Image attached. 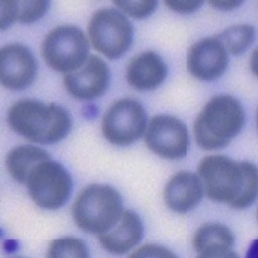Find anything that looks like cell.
<instances>
[{
    "label": "cell",
    "mask_w": 258,
    "mask_h": 258,
    "mask_svg": "<svg viewBox=\"0 0 258 258\" xmlns=\"http://www.w3.org/2000/svg\"><path fill=\"white\" fill-rule=\"evenodd\" d=\"M199 175L207 197L214 202L242 210L258 198V167L251 162L211 155L201 161Z\"/></svg>",
    "instance_id": "6da1fadb"
},
{
    "label": "cell",
    "mask_w": 258,
    "mask_h": 258,
    "mask_svg": "<svg viewBox=\"0 0 258 258\" xmlns=\"http://www.w3.org/2000/svg\"><path fill=\"white\" fill-rule=\"evenodd\" d=\"M9 124L13 131L37 144H55L70 133L72 119L63 107L34 99L17 101L9 111Z\"/></svg>",
    "instance_id": "7a4b0ae2"
},
{
    "label": "cell",
    "mask_w": 258,
    "mask_h": 258,
    "mask_svg": "<svg viewBox=\"0 0 258 258\" xmlns=\"http://www.w3.org/2000/svg\"><path fill=\"white\" fill-rule=\"evenodd\" d=\"M245 124V112L234 97H213L198 116L193 131L197 144L205 150H218L238 136Z\"/></svg>",
    "instance_id": "3957f363"
},
{
    "label": "cell",
    "mask_w": 258,
    "mask_h": 258,
    "mask_svg": "<svg viewBox=\"0 0 258 258\" xmlns=\"http://www.w3.org/2000/svg\"><path fill=\"white\" fill-rule=\"evenodd\" d=\"M122 212V199L117 190L107 185L93 184L77 197L73 218L84 231L101 235L116 225Z\"/></svg>",
    "instance_id": "277c9868"
},
{
    "label": "cell",
    "mask_w": 258,
    "mask_h": 258,
    "mask_svg": "<svg viewBox=\"0 0 258 258\" xmlns=\"http://www.w3.org/2000/svg\"><path fill=\"white\" fill-rule=\"evenodd\" d=\"M89 42L76 26L64 25L51 30L41 45V53L48 66L56 72L71 74L87 61Z\"/></svg>",
    "instance_id": "5b68a950"
},
{
    "label": "cell",
    "mask_w": 258,
    "mask_h": 258,
    "mask_svg": "<svg viewBox=\"0 0 258 258\" xmlns=\"http://www.w3.org/2000/svg\"><path fill=\"white\" fill-rule=\"evenodd\" d=\"M88 32L92 45L110 59L121 57L132 46L134 28L128 19L119 11L103 9L91 18Z\"/></svg>",
    "instance_id": "8992f818"
},
{
    "label": "cell",
    "mask_w": 258,
    "mask_h": 258,
    "mask_svg": "<svg viewBox=\"0 0 258 258\" xmlns=\"http://www.w3.org/2000/svg\"><path fill=\"white\" fill-rule=\"evenodd\" d=\"M26 185L33 202L47 210H56L66 205L73 189L69 171L51 159L39 163L32 169Z\"/></svg>",
    "instance_id": "52a82bcc"
},
{
    "label": "cell",
    "mask_w": 258,
    "mask_h": 258,
    "mask_svg": "<svg viewBox=\"0 0 258 258\" xmlns=\"http://www.w3.org/2000/svg\"><path fill=\"white\" fill-rule=\"evenodd\" d=\"M147 117L137 100L124 98L116 101L105 113L101 129L111 144L127 146L138 141L146 131Z\"/></svg>",
    "instance_id": "ba28073f"
},
{
    "label": "cell",
    "mask_w": 258,
    "mask_h": 258,
    "mask_svg": "<svg viewBox=\"0 0 258 258\" xmlns=\"http://www.w3.org/2000/svg\"><path fill=\"white\" fill-rule=\"evenodd\" d=\"M145 142L152 152L166 159L184 158L188 151V133L186 125L178 118L158 115L150 121Z\"/></svg>",
    "instance_id": "9c48e42d"
},
{
    "label": "cell",
    "mask_w": 258,
    "mask_h": 258,
    "mask_svg": "<svg viewBox=\"0 0 258 258\" xmlns=\"http://www.w3.org/2000/svg\"><path fill=\"white\" fill-rule=\"evenodd\" d=\"M227 64V51L217 36L203 38L188 51V72L199 80L212 81L220 78L226 71Z\"/></svg>",
    "instance_id": "30bf717a"
},
{
    "label": "cell",
    "mask_w": 258,
    "mask_h": 258,
    "mask_svg": "<svg viewBox=\"0 0 258 258\" xmlns=\"http://www.w3.org/2000/svg\"><path fill=\"white\" fill-rule=\"evenodd\" d=\"M37 63L28 48L13 44L0 53V79L5 87L13 90L25 89L33 82Z\"/></svg>",
    "instance_id": "8fae6325"
},
{
    "label": "cell",
    "mask_w": 258,
    "mask_h": 258,
    "mask_svg": "<svg viewBox=\"0 0 258 258\" xmlns=\"http://www.w3.org/2000/svg\"><path fill=\"white\" fill-rule=\"evenodd\" d=\"M109 79V69L104 61L97 56H90L79 70L66 75L64 85L75 98L91 100L105 91Z\"/></svg>",
    "instance_id": "7c38bea8"
},
{
    "label": "cell",
    "mask_w": 258,
    "mask_h": 258,
    "mask_svg": "<svg viewBox=\"0 0 258 258\" xmlns=\"http://www.w3.org/2000/svg\"><path fill=\"white\" fill-rule=\"evenodd\" d=\"M167 75L163 59L155 52H144L129 61L126 80L137 90H153L162 84Z\"/></svg>",
    "instance_id": "4fadbf2b"
},
{
    "label": "cell",
    "mask_w": 258,
    "mask_h": 258,
    "mask_svg": "<svg viewBox=\"0 0 258 258\" xmlns=\"http://www.w3.org/2000/svg\"><path fill=\"white\" fill-rule=\"evenodd\" d=\"M204 186L201 179L189 171H180L168 181L164 189V201L176 213H187L202 201Z\"/></svg>",
    "instance_id": "5bb4252c"
},
{
    "label": "cell",
    "mask_w": 258,
    "mask_h": 258,
    "mask_svg": "<svg viewBox=\"0 0 258 258\" xmlns=\"http://www.w3.org/2000/svg\"><path fill=\"white\" fill-rule=\"evenodd\" d=\"M144 227L138 215L125 210L116 225L104 234L98 235L100 245L112 254L121 255L137 246L143 239Z\"/></svg>",
    "instance_id": "9a60e30c"
},
{
    "label": "cell",
    "mask_w": 258,
    "mask_h": 258,
    "mask_svg": "<svg viewBox=\"0 0 258 258\" xmlns=\"http://www.w3.org/2000/svg\"><path fill=\"white\" fill-rule=\"evenodd\" d=\"M51 159L49 154L40 148L31 145L19 146L9 153L7 167L11 176L19 183L25 184L32 169L39 163Z\"/></svg>",
    "instance_id": "2e32d148"
},
{
    "label": "cell",
    "mask_w": 258,
    "mask_h": 258,
    "mask_svg": "<svg viewBox=\"0 0 258 258\" xmlns=\"http://www.w3.org/2000/svg\"><path fill=\"white\" fill-rule=\"evenodd\" d=\"M192 245L198 253L216 246H234V235L231 230L219 223H207L202 225L193 235Z\"/></svg>",
    "instance_id": "e0dca14e"
},
{
    "label": "cell",
    "mask_w": 258,
    "mask_h": 258,
    "mask_svg": "<svg viewBox=\"0 0 258 258\" xmlns=\"http://www.w3.org/2000/svg\"><path fill=\"white\" fill-rule=\"evenodd\" d=\"M255 28L251 25H236L225 29L217 37L227 52L240 55L245 52L255 39Z\"/></svg>",
    "instance_id": "ac0fdd59"
},
{
    "label": "cell",
    "mask_w": 258,
    "mask_h": 258,
    "mask_svg": "<svg viewBox=\"0 0 258 258\" xmlns=\"http://www.w3.org/2000/svg\"><path fill=\"white\" fill-rule=\"evenodd\" d=\"M47 258H89V251L82 240L63 238L50 244Z\"/></svg>",
    "instance_id": "d6986e66"
},
{
    "label": "cell",
    "mask_w": 258,
    "mask_h": 258,
    "mask_svg": "<svg viewBox=\"0 0 258 258\" xmlns=\"http://www.w3.org/2000/svg\"><path fill=\"white\" fill-rule=\"evenodd\" d=\"M50 3L44 0H34V2H13V12L15 21L22 23H32L44 16Z\"/></svg>",
    "instance_id": "ffe728a7"
},
{
    "label": "cell",
    "mask_w": 258,
    "mask_h": 258,
    "mask_svg": "<svg viewBox=\"0 0 258 258\" xmlns=\"http://www.w3.org/2000/svg\"><path fill=\"white\" fill-rule=\"evenodd\" d=\"M115 4L126 14L137 19H143L151 15L157 7V2H154V0H146V2L144 0L142 2H122V0H119V2H115Z\"/></svg>",
    "instance_id": "44dd1931"
},
{
    "label": "cell",
    "mask_w": 258,
    "mask_h": 258,
    "mask_svg": "<svg viewBox=\"0 0 258 258\" xmlns=\"http://www.w3.org/2000/svg\"><path fill=\"white\" fill-rule=\"evenodd\" d=\"M128 258H178V256L161 245L147 244L136 250Z\"/></svg>",
    "instance_id": "7402d4cb"
},
{
    "label": "cell",
    "mask_w": 258,
    "mask_h": 258,
    "mask_svg": "<svg viewBox=\"0 0 258 258\" xmlns=\"http://www.w3.org/2000/svg\"><path fill=\"white\" fill-rule=\"evenodd\" d=\"M164 4L168 9L176 13L190 14L197 11L203 5V2H200V0L198 2L196 0H187V2H184V0H168V2H164Z\"/></svg>",
    "instance_id": "603a6c76"
},
{
    "label": "cell",
    "mask_w": 258,
    "mask_h": 258,
    "mask_svg": "<svg viewBox=\"0 0 258 258\" xmlns=\"http://www.w3.org/2000/svg\"><path fill=\"white\" fill-rule=\"evenodd\" d=\"M198 258H240L232 247L216 246L211 247L199 253Z\"/></svg>",
    "instance_id": "cb8c5ba5"
},
{
    "label": "cell",
    "mask_w": 258,
    "mask_h": 258,
    "mask_svg": "<svg viewBox=\"0 0 258 258\" xmlns=\"http://www.w3.org/2000/svg\"><path fill=\"white\" fill-rule=\"evenodd\" d=\"M15 22L14 12H13V2L5 0L2 2V29H7L11 24Z\"/></svg>",
    "instance_id": "d4e9b609"
},
{
    "label": "cell",
    "mask_w": 258,
    "mask_h": 258,
    "mask_svg": "<svg viewBox=\"0 0 258 258\" xmlns=\"http://www.w3.org/2000/svg\"><path fill=\"white\" fill-rule=\"evenodd\" d=\"M243 2H234V0H230V2H225V0H219V2H210V5L214 8L223 10V11H231L235 8L241 6Z\"/></svg>",
    "instance_id": "484cf974"
},
{
    "label": "cell",
    "mask_w": 258,
    "mask_h": 258,
    "mask_svg": "<svg viewBox=\"0 0 258 258\" xmlns=\"http://www.w3.org/2000/svg\"><path fill=\"white\" fill-rule=\"evenodd\" d=\"M250 68L252 73L258 78V47L253 51L250 58Z\"/></svg>",
    "instance_id": "4316f807"
},
{
    "label": "cell",
    "mask_w": 258,
    "mask_h": 258,
    "mask_svg": "<svg viewBox=\"0 0 258 258\" xmlns=\"http://www.w3.org/2000/svg\"><path fill=\"white\" fill-rule=\"evenodd\" d=\"M246 258H258V239L254 240L246 253Z\"/></svg>",
    "instance_id": "83f0119b"
},
{
    "label": "cell",
    "mask_w": 258,
    "mask_h": 258,
    "mask_svg": "<svg viewBox=\"0 0 258 258\" xmlns=\"http://www.w3.org/2000/svg\"><path fill=\"white\" fill-rule=\"evenodd\" d=\"M256 122H257V128H258V111H257V116H256Z\"/></svg>",
    "instance_id": "f1b7e54d"
},
{
    "label": "cell",
    "mask_w": 258,
    "mask_h": 258,
    "mask_svg": "<svg viewBox=\"0 0 258 258\" xmlns=\"http://www.w3.org/2000/svg\"><path fill=\"white\" fill-rule=\"evenodd\" d=\"M257 220H258V210H257Z\"/></svg>",
    "instance_id": "f546056e"
},
{
    "label": "cell",
    "mask_w": 258,
    "mask_h": 258,
    "mask_svg": "<svg viewBox=\"0 0 258 258\" xmlns=\"http://www.w3.org/2000/svg\"><path fill=\"white\" fill-rule=\"evenodd\" d=\"M15 258H23V257H15Z\"/></svg>",
    "instance_id": "4dcf8cb0"
}]
</instances>
